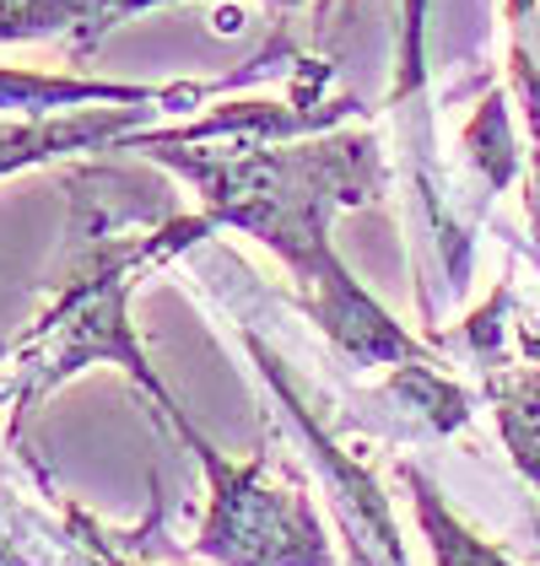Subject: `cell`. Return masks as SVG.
Listing matches in <instances>:
<instances>
[{"mask_svg": "<svg viewBox=\"0 0 540 566\" xmlns=\"http://www.w3.org/2000/svg\"><path fill=\"white\" fill-rule=\"evenodd\" d=\"M487 373V399L497 416V437L513 459V470L536 485L540 496V367H508L492 361Z\"/></svg>", "mask_w": 540, "mask_h": 566, "instance_id": "cell-8", "label": "cell"}, {"mask_svg": "<svg viewBox=\"0 0 540 566\" xmlns=\"http://www.w3.org/2000/svg\"><path fill=\"white\" fill-rule=\"evenodd\" d=\"M146 157L184 178L217 227L266 243L287 264L298 307L319 324L341 361H352L357 373L433 361V350L367 297L330 238L335 217L373 206L390 184L384 151L367 130H314L287 140L211 135L146 146Z\"/></svg>", "mask_w": 540, "mask_h": 566, "instance_id": "cell-1", "label": "cell"}, {"mask_svg": "<svg viewBox=\"0 0 540 566\" xmlns=\"http://www.w3.org/2000/svg\"><path fill=\"white\" fill-rule=\"evenodd\" d=\"M243 346H249V356H255L266 389L276 394L281 416H287V421L298 427V437H303L309 464L319 470V485H324V496H330V513H335V523H341V539H346L352 562L357 566H411L405 539H401V523H395V513H390V496L378 491L373 470H367L357 453L319 421L314 405H309L303 389H298V378L287 373V361L270 356L260 335H243Z\"/></svg>", "mask_w": 540, "mask_h": 566, "instance_id": "cell-4", "label": "cell"}, {"mask_svg": "<svg viewBox=\"0 0 540 566\" xmlns=\"http://www.w3.org/2000/svg\"><path fill=\"white\" fill-rule=\"evenodd\" d=\"M60 184H65L71 217H65V238H60L49 303L17 340L0 346V378L11 394V437L6 442L17 448L28 416L71 378H82L87 367H120L157 405V416L174 432H184L189 416L163 389V378L152 373V361L141 350V335L131 324V297L141 275L163 270L222 227L206 211L179 217L174 189L146 174L92 163V168H71Z\"/></svg>", "mask_w": 540, "mask_h": 566, "instance_id": "cell-2", "label": "cell"}, {"mask_svg": "<svg viewBox=\"0 0 540 566\" xmlns=\"http://www.w3.org/2000/svg\"><path fill=\"white\" fill-rule=\"evenodd\" d=\"M157 6H174V0H92V33H87V44H82V54H87L108 28H120L125 17H135V11H157ZM260 6L287 11V6H303V0H260Z\"/></svg>", "mask_w": 540, "mask_h": 566, "instance_id": "cell-13", "label": "cell"}, {"mask_svg": "<svg viewBox=\"0 0 540 566\" xmlns=\"http://www.w3.org/2000/svg\"><path fill=\"white\" fill-rule=\"evenodd\" d=\"M502 22H508V82H513V97L525 108L530 151H536L530 221H536V238H540V6L536 0H508L502 6Z\"/></svg>", "mask_w": 540, "mask_h": 566, "instance_id": "cell-10", "label": "cell"}, {"mask_svg": "<svg viewBox=\"0 0 540 566\" xmlns=\"http://www.w3.org/2000/svg\"><path fill=\"white\" fill-rule=\"evenodd\" d=\"M465 157L481 168L487 189L513 184V174H519V140H513V125H508L502 92H492V97L476 108V119L465 125Z\"/></svg>", "mask_w": 540, "mask_h": 566, "instance_id": "cell-11", "label": "cell"}, {"mask_svg": "<svg viewBox=\"0 0 540 566\" xmlns=\"http://www.w3.org/2000/svg\"><path fill=\"white\" fill-rule=\"evenodd\" d=\"M232 82H92V76H49V71H6L0 65V114L33 119V114H65V108H92V103H146L163 114H200L217 92Z\"/></svg>", "mask_w": 540, "mask_h": 566, "instance_id": "cell-6", "label": "cell"}, {"mask_svg": "<svg viewBox=\"0 0 540 566\" xmlns=\"http://www.w3.org/2000/svg\"><path fill=\"white\" fill-rule=\"evenodd\" d=\"M0 405H11V394H6V378H0Z\"/></svg>", "mask_w": 540, "mask_h": 566, "instance_id": "cell-14", "label": "cell"}, {"mask_svg": "<svg viewBox=\"0 0 540 566\" xmlns=\"http://www.w3.org/2000/svg\"><path fill=\"white\" fill-rule=\"evenodd\" d=\"M0 566H92V556L71 523H54L17 485L0 480Z\"/></svg>", "mask_w": 540, "mask_h": 566, "instance_id": "cell-9", "label": "cell"}, {"mask_svg": "<svg viewBox=\"0 0 540 566\" xmlns=\"http://www.w3.org/2000/svg\"><path fill=\"white\" fill-rule=\"evenodd\" d=\"M206 475V518L195 556L217 566H335L314 496L292 480L270 475V453L227 459L195 421L179 432Z\"/></svg>", "mask_w": 540, "mask_h": 566, "instance_id": "cell-3", "label": "cell"}, {"mask_svg": "<svg viewBox=\"0 0 540 566\" xmlns=\"http://www.w3.org/2000/svg\"><path fill=\"white\" fill-rule=\"evenodd\" d=\"M401 480L411 491V507H416V523H422V539L433 551V566H519L502 545H492L487 534H476L470 523L449 507V496L438 491V480L416 464H401Z\"/></svg>", "mask_w": 540, "mask_h": 566, "instance_id": "cell-7", "label": "cell"}, {"mask_svg": "<svg viewBox=\"0 0 540 566\" xmlns=\"http://www.w3.org/2000/svg\"><path fill=\"white\" fill-rule=\"evenodd\" d=\"M163 108L146 103H92L65 114H33V119H0V178L22 168H44L82 151H120L135 130H152Z\"/></svg>", "mask_w": 540, "mask_h": 566, "instance_id": "cell-5", "label": "cell"}, {"mask_svg": "<svg viewBox=\"0 0 540 566\" xmlns=\"http://www.w3.org/2000/svg\"><path fill=\"white\" fill-rule=\"evenodd\" d=\"M60 518L71 523V534L82 539V551L92 556V566H146V562H135V556H125V534H114V528H103V523H92L76 502H60Z\"/></svg>", "mask_w": 540, "mask_h": 566, "instance_id": "cell-12", "label": "cell"}]
</instances>
